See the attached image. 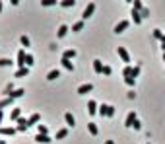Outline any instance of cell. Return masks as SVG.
<instances>
[{
  "label": "cell",
  "mask_w": 165,
  "mask_h": 144,
  "mask_svg": "<svg viewBox=\"0 0 165 144\" xmlns=\"http://www.w3.org/2000/svg\"><path fill=\"white\" fill-rule=\"evenodd\" d=\"M97 111H99L101 117H113V115H115V107H113V105H107V103H103Z\"/></svg>",
  "instance_id": "obj_1"
},
{
  "label": "cell",
  "mask_w": 165,
  "mask_h": 144,
  "mask_svg": "<svg viewBox=\"0 0 165 144\" xmlns=\"http://www.w3.org/2000/svg\"><path fill=\"white\" fill-rule=\"evenodd\" d=\"M93 12H95V2H89L88 6H86L84 14H82V22H86L88 18H92V16H93Z\"/></svg>",
  "instance_id": "obj_2"
},
{
  "label": "cell",
  "mask_w": 165,
  "mask_h": 144,
  "mask_svg": "<svg viewBox=\"0 0 165 144\" xmlns=\"http://www.w3.org/2000/svg\"><path fill=\"white\" fill-rule=\"evenodd\" d=\"M117 53H118V57L122 59V63H130V55H128V51H126L124 47H117Z\"/></svg>",
  "instance_id": "obj_3"
},
{
  "label": "cell",
  "mask_w": 165,
  "mask_h": 144,
  "mask_svg": "<svg viewBox=\"0 0 165 144\" xmlns=\"http://www.w3.org/2000/svg\"><path fill=\"white\" fill-rule=\"evenodd\" d=\"M27 129H29V123H27V119L20 117V119H18V127H16V130H22V133H23V130H27Z\"/></svg>",
  "instance_id": "obj_4"
},
{
  "label": "cell",
  "mask_w": 165,
  "mask_h": 144,
  "mask_svg": "<svg viewBox=\"0 0 165 144\" xmlns=\"http://www.w3.org/2000/svg\"><path fill=\"white\" fill-rule=\"evenodd\" d=\"M18 130L14 129V127H0V134H4V136H12V134H16Z\"/></svg>",
  "instance_id": "obj_5"
},
{
  "label": "cell",
  "mask_w": 165,
  "mask_h": 144,
  "mask_svg": "<svg viewBox=\"0 0 165 144\" xmlns=\"http://www.w3.org/2000/svg\"><path fill=\"white\" fill-rule=\"evenodd\" d=\"M126 27H128V20H122V22H118L117 26H115V33H122Z\"/></svg>",
  "instance_id": "obj_6"
},
{
  "label": "cell",
  "mask_w": 165,
  "mask_h": 144,
  "mask_svg": "<svg viewBox=\"0 0 165 144\" xmlns=\"http://www.w3.org/2000/svg\"><path fill=\"white\" fill-rule=\"evenodd\" d=\"M16 64H18L20 68H26V51H23V49L18 53V63Z\"/></svg>",
  "instance_id": "obj_7"
},
{
  "label": "cell",
  "mask_w": 165,
  "mask_h": 144,
  "mask_svg": "<svg viewBox=\"0 0 165 144\" xmlns=\"http://www.w3.org/2000/svg\"><path fill=\"white\" fill-rule=\"evenodd\" d=\"M136 119H138V117H136V113H134V111H130V113L126 115V121H124V125H126V127H132V125H134V121H136Z\"/></svg>",
  "instance_id": "obj_8"
},
{
  "label": "cell",
  "mask_w": 165,
  "mask_h": 144,
  "mask_svg": "<svg viewBox=\"0 0 165 144\" xmlns=\"http://www.w3.org/2000/svg\"><path fill=\"white\" fill-rule=\"evenodd\" d=\"M93 90V86L92 84H82L80 88H78V93H82V96H84V93H89Z\"/></svg>",
  "instance_id": "obj_9"
},
{
  "label": "cell",
  "mask_w": 165,
  "mask_h": 144,
  "mask_svg": "<svg viewBox=\"0 0 165 144\" xmlns=\"http://www.w3.org/2000/svg\"><path fill=\"white\" fill-rule=\"evenodd\" d=\"M74 57H76V51H74V49H66V51L62 53V59L64 60H72Z\"/></svg>",
  "instance_id": "obj_10"
},
{
  "label": "cell",
  "mask_w": 165,
  "mask_h": 144,
  "mask_svg": "<svg viewBox=\"0 0 165 144\" xmlns=\"http://www.w3.org/2000/svg\"><path fill=\"white\" fill-rule=\"evenodd\" d=\"M35 140H37V142H41V144H49V142H52L49 134H37V136H35Z\"/></svg>",
  "instance_id": "obj_11"
},
{
  "label": "cell",
  "mask_w": 165,
  "mask_h": 144,
  "mask_svg": "<svg viewBox=\"0 0 165 144\" xmlns=\"http://www.w3.org/2000/svg\"><path fill=\"white\" fill-rule=\"evenodd\" d=\"M103 66H105V64H103L99 59H95V60H93V70H95L97 74H103Z\"/></svg>",
  "instance_id": "obj_12"
},
{
  "label": "cell",
  "mask_w": 165,
  "mask_h": 144,
  "mask_svg": "<svg viewBox=\"0 0 165 144\" xmlns=\"http://www.w3.org/2000/svg\"><path fill=\"white\" fill-rule=\"evenodd\" d=\"M23 93H26V90H23V88H18V90H14V92H12L8 97H12V100H18V97H22Z\"/></svg>",
  "instance_id": "obj_13"
},
{
  "label": "cell",
  "mask_w": 165,
  "mask_h": 144,
  "mask_svg": "<svg viewBox=\"0 0 165 144\" xmlns=\"http://www.w3.org/2000/svg\"><path fill=\"white\" fill-rule=\"evenodd\" d=\"M20 117H22V109H20V107L12 109V113H10V119H12V121H18Z\"/></svg>",
  "instance_id": "obj_14"
},
{
  "label": "cell",
  "mask_w": 165,
  "mask_h": 144,
  "mask_svg": "<svg viewBox=\"0 0 165 144\" xmlns=\"http://www.w3.org/2000/svg\"><path fill=\"white\" fill-rule=\"evenodd\" d=\"M64 119H66V125H68V127H74V125H76V119H74L72 113H66Z\"/></svg>",
  "instance_id": "obj_15"
},
{
  "label": "cell",
  "mask_w": 165,
  "mask_h": 144,
  "mask_svg": "<svg viewBox=\"0 0 165 144\" xmlns=\"http://www.w3.org/2000/svg\"><path fill=\"white\" fill-rule=\"evenodd\" d=\"M27 74H29V68H18V72H16V78H26Z\"/></svg>",
  "instance_id": "obj_16"
},
{
  "label": "cell",
  "mask_w": 165,
  "mask_h": 144,
  "mask_svg": "<svg viewBox=\"0 0 165 144\" xmlns=\"http://www.w3.org/2000/svg\"><path fill=\"white\" fill-rule=\"evenodd\" d=\"M12 103H14V100H12V97H4V100L0 101V109H4V107H10Z\"/></svg>",
  "instance_id": "obj_17"
},
{
  "label": "cell",
  "mask_w": 165,
  "mask_h": 144,
  "mask_svg": "<svg viewBox=\"0 0 165 144\" xmlns=\"http://www.w3.org/2000/svg\"><path fill=\"white\" fill-rule=\"evenodd\" d=\"M56 78H60V70H56V68L47 74V80H56Z\"/></svg>",
  "instance_id": "obj_18"
},
{
  "label": "cell",
  "mask_w": 165,
  "mask_h": 144,
  "mask_svg": "<svg viewBox=\"0 0 165 144\" xmlns=\"http://www.w3.org/2000/svg\"><path fill=\"white\" fill-rule=\"evenodd\" d=\"M68 136V129H60V130H56V140H62V138Z\"/></svg>",
  "instance_id": "obj_19"
},
{
  "label": "cell",
  "mask_w": 165,
  "mask_h": 144,
  "mask_svg": "<svg viewBox=\"0 0 165 144\" xmlns=\"http://www.w3.org/2000/svg\"><path fill=\"white\" fill-rule=\"evenodd\" d=\"M88 130H89V134H92V136H95V134L99 133V130H97V125H95V123H88Z\"/></svg>",
  "instance_id": "obj_20"
},
{
  "label": "cell",
  "mask_w": 165,
  "mask_h": 144,
  "mask_svg": "<svg viewBox=\"0 0 165 144\" xmlns=\"http://www.w3.org/2000/svg\"><path fill=\"white\" fill-rule=\"evenodd\" d=\"M39 121H41V117H39V115H37V113H33L31 117L27 119V123H29V127H31V125H37V123H39Z\"/></svg>",
  "instance_id": "obj_21"
},
{
  "label": "cell",
  "mask_w": 165,
  "mask_h": 144,
  "mask_svg": "<svg viewBox=\"0 0 165 144\" xmlns=\"http://www.w3.org/2000/svg\"><path fill=\"white\" fill-rule=\"evenodd\" d=\"M88 113H97V103L95 101H88Z\"/></svg>",
  "instance_id": "obj_22"
},
{
  "label": "cell",
  "mask_w": 165,
  "mask_h": 144,
  "mask_svg": "<svg viewBox=\"0 0 165 144\" xmlns=\"http://www.w3.org/2000/svg\"><path fill=\"white\" fill-rule=\"evenodd\" d=\"M132 20H134V23L138 26V23H142V16H140V12L132 10Z\"/></svg>",
  "instance_id": "obj_23"
},
{
  "label": "cell",
  "mask_w": 165,
  "mask_h": 144,
  "mask_svg": "<svg viewBox=\"0 0 165 144\" xmlns=\"http://www.w3.org/2000/svg\"><path fill=\"white\" fill-rule=\"evenodd\" d=\"M66 33H68V26H64V23H62V26L58 27V31H56V35H58V37H64Z\"/></svg>",
  "instance_id": "obj_24"
},
{
  "label": "cell",
  "mask_w": 165,
  "mask_h": 144,
  "mask_svg": "<svg viewBox=\"0 0 165 144\" xmlns=\"http://www.w3.org/2000/svg\"><path fill=\"white\" fill-rule=\"evenodd\" d=\"M60 63H62V66L66 68V70H70V72H72V70H74V64H72V63H70V60H64V59H62V60H60Z\"/></svg>",
  "instance_id": "obj_25"
},
{
  "label": "cell",
  "mask_w": 165,
  "mask_h": 144,
  "mask_svg": "<svg viewBox=\"0 0 165 144\" xmlns=\"http://www.w3.org/2000/svg\"><path fill=\"white\" fill-rule=\"evenodd\" d=\"M122 76H124V78H130V76H132V66H128V64H126L124 70H122Z\"/></svg>",
  "instance_id": "obj_26"
},
{
  "label": "cell",
  "mask_w": 165,
  "mask_h": 144,
  "mask_svg": "<svg viewBox=\"0 0 165 144\" xmlns=\"http://www.w3.org/2000/svg\"><path fill=\"white\" fill-rule=\"evenodd\" d=\"M74 4H76V0H62L60 6H62V8H70V6H74Z\"/></svg>",
  "instance_id": "obj_27"
},
{
  "label": "cell",
  "mask_w": 165,
  "mask_h": 144,
  "mask_svg": "<svg viewBox=\"0 0 165 144\" xmlns=\"http://www.w3.org/2000/svg\"><path fill=\"white\" fill-rule=\"evenodd\" d=\"M49 133V129L45 125H37V134H47Z\"/></svg>",
  "instance_id": "obj_28"
},
{
  "label": "cell",
  "mask_w": 165,
  "mask_h": 144,
  "mask_svg": "<svg viewBox=\"0 0 165 144\" xmlns=\"http://www.w3.org/2000/svg\"><path fill=\"white\" fill-rule=\"evenodd\" d=\"M82 29H84V22H76L72 26V31H82Z\"/></svg>",
  "instance_id": "obj_29"
},
{
  "label": "cell",
  "mask_w": 165,
  "mask_h": 144,
  "mask_svg": "<svg viewBox=\"0 0 165 144\" xmlns=\"http://www.w3.org/2000/svg\"><path fill=\"white\" fill-rule=\"evenodd\" d=\"M142 8H144V4L140 2V0H134V8H132V10H136V12H142Z\"/></svg>",
  "instance_id": "obj_30"
},
{
  "label": "cell",
  "mask_w": 165,
  "mask_h": 144,
  "mask_svg": "<svg viewBox=\"0 0 165 144\" xmlns=\"http://www.w3.org/2000/svg\"><path fill=\"white\" fill-rule=\"evenodd\" d=\"M20 41H22L23 47H29V37H27V35H22V37H20Z\"/></svg>",
  "instance_id": "obj_31"
},
{
  "label": "cell",
  "mask_w": 165,
  "mask_h": 144,
  "mask_svg": "<svg viewBox=\"0 0 165 144\" xmlns=\"http://www.w3.org/2000/svg\"><path fill=\"white\" fill-rule=\"evenodd\" d=\"M26 66H33V55H26Z\"/></svg>",
  "instance_id": "obj_32"
},
{
  "label": "cell",
  "mask_w": 165,
  "mask_h": 144,
  "mask_svg": "<svg viewBox=\"0 0 165 144\" xmlns=\"http://www.w3.org/2000/svg\"><path fill=\"white\" fill-rule=\"evenodd\" d=\"M55 4H56V0H43L41 6H55Z\"/></svg>",
  "instance_id": "obj_33"
},
{
  "label": "cell",
  "mask_w": 165,
  "mask_h": 144,
  "mask_svg": "<svg viewBox=\"0 0 165 144\" xmlns=\"http://www.w3.org/2000/svg\"><path fill=\"white\" fill-rule=\"evenodd\" d=\"M12 60L10 59H0V66H10Z\"/></svg>",
  "instance_id": "obj_34"
},
{
  "label": "cell",
  "mask_w": 165,
  "mask_h": 144,
  "mask_svg": "<svg viewBox=\"0 0 165 144\" xmlns=\"http://www.w3.org/2000/svg\"><path fill=\"white\" fill-rule=\"evenodd\" d=\"M140 16H142V20H144V18H148V16H150V10L144 6V8H142V12H140Z\"/></svg>",
  "instance_id": "obj_35"
},
{
  "label": "cell",
  "mask_w": 165,
  "mask_h": 144,
  "mask_svg": "<svg viewBox=\"0 0 165 144\" xmlns=\"http://www.w3.org/2000/svg\"><path fill=\"white\" fill-rule=\"evenodd\" d=\"M154 37H155V39H159V41H161V37H163L161 29H154Z\"/></svg>",
  "instance_id": "obj_36"
},
{
  "label": "cell",
  "mask_w": 165,
  "mask_h": 144,
  "mask_svg": "<svg viewBox=\"0 0 165 144\" xmlns=\"http://www.w3.org/2000/svg\"><path fill=\"white\" fill-rule=\"evenodd\" d=\"M138 74H140V66H134V68H132V76H130V78H134V80H136V76H138Z\"/></svg>",
  "instance_id": "obj_37"
},
{
  "label": "cell",
  "mask_w": 165,
  "mask_h": 144,
  "mask_svg": "<svg viewBox=\"0 0 165 144\" xmlns=\"http://www.w3.org/2000/svg\"><path fill=\"white\" fill-rule=\"evenodd\" d=\"M132 127H134V130H140V129H142V123H140L138 119H136V121H134V125H132Z\"/></svg>",
  "instance_id": "obj_38"
},
{
  "label": "cell",
  "mask_w": 165,
  "mask_h": 144,
  "mask_svg": "<svg viewBox=\"0 0 165 144\" xmlns=\"http://www.w3.org/2000/svg\"><path fill=\"white\" fill-rule=\"evenodd\" d=\"M124 82H126L128 86H134V84H136V80H134V78H124Z\"/></svg>",
  "instance_id": "obj_39"
},
{
  "label": "cell",
  "mask_w": 165,
  "mask_h": 144,
  "mask_svg": "<svg viewBox=\"0 0 165 144\" xmlns=\"http://www.w3.org/2000/svg\"><path fill=\"white\" fill-rule=\"evenodd\" d=\"M103 74L109 76V74H111V66H107V64H105V66H103Z\"/></svg>",
  "instance_id": "obj_40"
},
{
  "label": "cell",
  "mask_w": 165,
  "mask_h": 144,
  "mask_svg": "<svg viewBox=\"0 0 165 144\" xmlns=\"http://www.w3.org/2000/svg\"><path fill=\"white\" fill-rule=\"evenodd\" d=\"M161 49H163V53H165V35L161 37Z\"/></svg>",
  "instance_id": "obj_41"
},
{
  "label": "cell",
  "mask_w": 165,
  "mask_h": 144,
  "mask_svg": "<svg viewBox=\"0 0 165 144\" xmlns=\"http://www.w3.org/2000/svg\"><path fill=\"white\" fill-rule=\"evenodd\" d=\"M2 119H4V111L0 109V125H2Z\"/></svg>",
  "instance_id": "obj_42"
},
{
  "label": "cell",
  "mask_w": 165,
  "mask_h": 144,
  "mask_svg": "<svg viewBox=\"0 0 165 144\" xmlns=\"http://www.w3.org/2000/svg\"><path fill=\"white\" fill-rule=\"evenodd\" d=\"M105 144H115V142H113V140H107V142H105Z\"/></svg>",
  "instance_id": "obj_43"
},
{
  "label": "cell",
  "mask_w": 165,
  "mask_h": 144,
  "mask_svg": "<svg viewBox=\"0 0 165 144\" xmlns=\"http://www.w3.org/2000/svg\"><path fill=\"white\" fill-rule=\"evenodd\" d=\"M0 144H6V140H2V138H0Z\"/></svg>",
  "instance_id": "obj_44"
},
{
  "label": "cell",
  "mask_w": 165,
  "mask_h": 144,
  "mask_svg": "<svg viewBox=\"0 0 165 144\" xmlns=\"http://www.w3.org/2000/svg\"><path fill=\"white\" fill-rule=\"evenodd\" d=\"M0 12H2V2H0Z\"/></svg>",
  "instance_id": "obj_45"
},
{
  "label": "cell",
  "mask_w": 165,
  "mask_h": 144,
  "mask_svg": "<svg viewBox=\"0 0 165 144\" xmlns=\"http://www.w3.org/2000/svg\"><path fill=\"white\" fill-rule=\"evenodd\" d=\"M163 63H165V53H163Z\"/></svg>",
  "instance_id": "obj_46"
}]
</instances>
